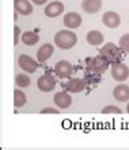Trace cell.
Here are the masks:
<instances>
[{"label":"cell","instance_id":"cell-1","mask_svg":"<svg viewBox=\"0 0 129 150\" xmlns=\"http://www.w3.org/2000/svg\"><path fill=\"white\" fill-rule=\"evenodd\" d=\"M78 42V36L75 34L71 29H65V30H60L56 33L55 36V44L56 47H59L60 49H72Z\"/></svg>","mask_w":129,"mask_h":150},{"label":"cell","instance_id":"cell-26","mask_svg":"<svg viewBox=\"0 0 129 150\" xmlns=\"http://www.w3.org/2000/svg\"><path fill=\"white\" fill-rule=\"evenodd\" d=\"M126 112L129 113V103H128V105H126Z\"/></svg>","mask_w":129,"mask_h":150},{"label":"cell","instance_id":"cell-19","mask_svg":"<svg viewBox=\"0 0 129 150\" xmlns=\"http://www.w3.org/2000/svg\"><path fill=\"white\" fill-rule=\"evenodd\" d=\"M27 103V97H26V94H25L22 90H14V105H15L16 108H20L23 107L25 104Z\"/></svg>","mask_w":129,"mask_h":150},{"label":"cell","instance_id":"cell-21","mask_svg":"<svg viewBox=\"0 0 129 150\" xmlns=\"http://www.w3.org/2000/svg\"><path fill=\"white\" fill-rule=\"evenodd\" d=\"M118 47L121 48L124 52L129 53V33H126V34L120 37V40H118Z\"/></svg>","mask_w":129,"mask_h":150},{"label":"cell","instance_id":"cell-14","mask_svg":"<svg viewBox=\"0 0 129 150\" xmlns=\"http://www.w3.org/2000/svg\"><path fill=\"white\" fill-rule=\"evenodd\" d=\"M113 97L120 103H126L129 100V86L124 83L116 86L113 90Z\"/></svg>","mask_w":129,"mask_h":150},{"label":"cell","instance_id":"cell-23","mask_svg":"<svg viewBox=\"0 0 129 150\" xmlns=\"http://www.w3.org/2000/svg\"><path fill=\"white\" fill-rule=\"evenodd\" d=\"M14 45H18V42H19V38H20V36H22V33H20V29H19V26L18 25H15L14 26Z\"/></svg>","mask_w":129,"mask_h":150},{"label":"cell","instance_id":"cell-6","mask_svg":"<svg viewBox=\"0 0 129 150\" xmlns=\"http://www.w3.org/2000/svg\"><path fill=\"white\" fill-rule=\"evenodd\" d=\"M37 87H38L41 91H43V93H48V91L55 90V87H56L55 76L50 75V74L41 75V76L37 79Z\"/></svg>","mask_w":129,"mask_h":150},{"label":"cell","instance_id":"cell-7","mask_svg":"<svg viewBox=\"0 0 129 150\" xmlns=\"http://www.w3.org/2000/svg\"><path fill=\"white\" fill-rule=\"evenodd\" d=\"M102 23L109 29H117L121 25V18L116 11H107L102 15Z\"/></svg>","mask_w":129,"mask_h":150},{"label":"cell","instance_id":"cell-22","mask_svg":"<svg viewBox=\"0 0 129 150\" xmlns=\"http://www.w3.org/2000/svg\"><path fill=\"white\" fill-rule=\"evenodd\" d=\"M102 113H122L121 109L118 107H116V105H107V107H105L103 109H102Z\"/></svg>","mask_w":129,"mask_h":150},{"label":"cell","instance_id":"cell-8","mask_svg":"<svg viewBox=\"0 0 129 150\" xmlns=\"http://www.w3.org/2000/svg\"><path fill=\"white\" fill-rule=\"evenodd\" d=\"M55 74L57 78H69L71 72H72V66H71L69 62H67V60H61V62H57L55 66Z\"/></svg>","mask_w":129,"mask_h":150},{"label":"cell","instance_id":"cell-20","mask_svg":"<svg viewBox=\"0 0 129 150\" xmlns=\"http://www.w3.org/2000/svg\"><path fill=\"white\" fill-rule=\"evenodd\" d=\"M15 83L18 87H29L32 85V79L26 74H18L15 76Z\"/></svg>","mask_w":129,"mask_h":150},{"label":"cell","instance_id":"cell-5","mask_svg":"<svg viewBox=\"0 0 129 150\" xmlns=\"http://www.w3.org/2000/svg\"><path fill=\"white\" fill-rule=\"evenodd\" d=\"M18 64L19 67L23 70L25 72H29V74H34L37 71V67H38V60H34L32 56L29 55H20L18 57Z\"/></svg>","mask_w":129,"mask_h":150},{"label":"cell","instance_id":"cell-3","mask_svg":"<svg viewBox=\"0 0 129 150\" xmlns=\"http://www.w3.org/2000/svg\"><path fill=\"white\" fill-rule=\"evenodd\" d=\"M84 63H86V68L88 71L97 75H102L103 72H106V70L109 68V64H110L101 55L94 56V57H87Z\"/></svg>","mask_w":129,"mask_h":150},{"label":"cell","instance_id":"cell-24","mask_svg":"<svg viewBox=\"0 0 129 150\" xmlns=\"http://www.w3.org/2000/svg\"><path fill=\"white\" fill-rule=\"evenodd\" d=\"M41 113H53V115H57V113H60L59 112V109H56V108H43L42 111H41Z\"/></svg>","mask_w":129,"mask_h":150},{"label":"cell","instance_id":"cell-15","mask_svg":"<svg viewBox=\"0 0 129 150\" xmlns=\"http://www.w3.org/2000/svg\"><path fill=\"white\" fill-rule=\"evenodd\" d=\"M53 52H55V47L52 44H43L42 47L37 51V60H38L39 63H43L48 59H50Z\"/></svg>","mask_w":129,"mask_h":150},{"label":"cell","instance_id":"cell-25","mask_svg":"<svg viewBox=\"0 0 129 150\" xmlns=\"http://www.w3.org/2000/svg\"><path fill=\"white\" fill-rule=\"evenodd\" d=\"M30 1L34 3V4H37V6H42V4L48 3V0H30Z\"/></svg>","mask_w":129,"mask_h":150},{"label":"cell","instance_id":"cell-10","mask_svg":"<svg viewBox=\"0 0 129 150\" xmlns=\"http://www.w3.org/2000/svg\"><path fill=\"white\" fill-rule=\"evenodd\" d=\"M63 22L67 29L74 30V29H78L82 25V16L79 15L78 12H68V14L64 15Z\"/></svg>","mask_w":129,"mask_h":150},{"label":"cell","instance_id":"cell-2","mask_svg":"<svg viewBox=\"0 0 129 150\" xmlns=\"http://www.w3.org/2000/svg\"><path fill=\"white\" fill-rule=\"evenodd\" d=\"M121 51L122 49L120 47H117L116 44L106 42L103 47L99 48V55L111 64V63H116V62H121V59H122Z\"/></svg>","mask_w":129,"mask_h":150},{"label":"cell","instance_id":"cell-4","mask_svg":"<svg viewBox=\"0 0 129 150\" xmlns=\"http://www.w3.org/2000/svg\"><path fill=\"white\" fill-rule=\"evenodd\" d=\"M111 76L118 82H124L129 78V67L121 62L111 63Z\"/></svg>","mask_w":129,"mask_h":150},{"label":"cell","instance_id":"cell-17","mask_svg":"<svg viewBox=\"0 0 129 150\" xmlns=\"http://www.w3.org/2000/svg\"><path fill=\"white\" fill-rule=\"evenodd\" d=\"M87 42L93 45V47H98V45H102L103 44V34L98 30H91V32L87 33L86 36Z\"/></svg>","mask_w":129,"mask_h":150},{"label":"cell","instance_id":"cell-12","mask_svg":"<svg viewBox=\"0 0 129 150\" xmlns=\"http://www.w3.org/2000/svg\"><path fill=\"white\" fill-rule=\"evenodd\" d=\"M84 87H86V82L82 78H69L65 83V89L69 93H80L84 90Z\"/></svg>","mask_w":129,"mask_h":150},{"label":"cell","instance_id":"cell-9","mask_svg":"<svg viewBox=\"0 0 129 150\" xmlns=\"http://www.w3.org/2000/svg\"><path fill=\"white\" fill-rule=\"evenodd\" d=\"M53 103L56 104V107L60 108V109H67V108L71 107L72 104V98L68 91H59L56 93L55 97H53Z\"/></svg>","mask_w":129,"mask_h":150},{"label":"cell","instance_id":"cell-16","mask_svg":"<svg viewBox=\"0 0 129 150\" xmlns=\"http://www.w3.org/2000/svg\"><path fill=\"white\" fill-rule=\"evenodd\" d=\"M102 1L101 0H83L82 1V8L83 11L87 14H95L101 10Z\"/></svg>","mask_w":129,"mask_h":150},{"label":"cell","instance_id":"cell-18","mask_svg":"<svg viewBox=\"0 0 129 150\" xmlns=\"http://www.w3.org/2000/svg\"><path fill=\"white\" fill-rule=\"evenodd\" d=\"M38 41H39V36L34 32H26L22 34V42H23L25 45L32 47V45H35Z\"/></svg>","mask_w":129,"mask_h":150},{"label":"cell","instance_id":"cell-11","mask_svg":"<svg viewBox=\"0 0 129 150\" xmlns=\"http://www.w3.org/2000/svg\"><path fill=\"white\" fill-rule=\"evenodd\" d=\"M64 12V4L61 1H52L45 7V15L48 18H57Z\"/></svg>","mask_w":129,"mask_h":150},{"label":"cell","instance_id":"cell-13","mask_svg":"<svg viewBox=\"0 0 129 150\" xmlns=\"http://www.w3.org/2000/svg\"><path fill=\"white\" fill-rule=\"evenodd\" d=\"M14 8L20 15H30L33 12V4L29 0H14Z\"/></svg>","mask_w":129,"mask_h":150}]
</instances>
